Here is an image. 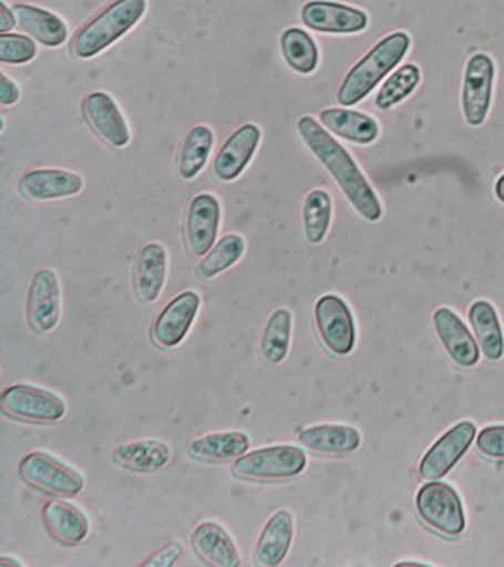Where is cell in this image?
<instances>
[{
  "mask_svg": "<svg viewBox=\"0 0 504 567\" xmlns=\"http://www.w3.org/2000/svg\"><path fill=\"white\" fill-rule=\"evenodd\" d=\"M298 132L308 150L333 176L357 213L367 220L378 221L382 217V204L348 150L311 115L299 118Z\"/></svg>",
  "mask_w": 504,
  "mask_h": 567,
  "instance_id": "cell-1",
  "label": "cell"
},
{
  "mask_svg": "<svg viewBox=\"0 0 504 567\" xmlns=\"http://www.w3.org/2000/svg\"><path fill=\"white\" fill-rule=\"evenodd\" d=\"M410 35L397 31L380 40L344 75L338 91L340 105L351 106L369 96L373 89L391 73L410 49Z\"/></svg>",
  "mask_w": 504,
  "mask_h": 567,
  "instance_id": "cell-2",
  "label": "cell"
},
{
  "mask_svg": "<svg viewBox=\"0 0 504 567\" xmlns=\"http://www.w3.org/2000/svg\"><path fill=\"white\" fill-rule=\"evenodd\" d=\"M145 8V0H114L74 35V55L81 60L99 55L143 18Z\"/></svg>",
  "mask_w": 504,
  "mask_h": 567,
  "instance_id": "cell-3",
  "label": "cell"
},
{
  "mask_svg": "<svg viewBox=\"0 0 504 567\" xmlns=\"http://www.w3.org/2000/svg\"><path fill=\"white\" fill-rule=\"evenodd\" d=\"M307 467V455L298 446L259 447L238 456L233 473L250 481H286L299 476Z\"/></svg>",
  "mask_w": 504,
  "mask_h": 567,
  "instance_id": "cell-4",
  "label": "cell"
},
{
  "mask_svg": "<svg viewBox=\"0 0 504 567\" xmlns=\"http://www.w3.org/2000/svg\"><path fill=\"white\" fill-rule=\"evenodd\" d=\"M415 509L429 527L445 536H459L466 526L462 499L446 483L431 481L420 487Z\"/></svg>",
  "mask_w": 504,
  "mask_h": 567,
  "instance_id": "cell-5",
  "label": "cell"
},
{
  "mask_svg": "<svg viewBox=\"0 0 504 567\" xmlns=\"http://www.w3.org/2000/svg\"><path fill=\"white\" fill-rule=\"evenodd\" d=\"M2 408L16 419L43 424L56 423L68 412L65 402L55 393L23 383L3 390Z\"/></svg>",
  "mask_w": 504,
  "mask_h": 567,
  "instance_id": "cell-6",
  "label": "cell"
},
{
  "mask_svg": "<svg viewBox=\"0 0 504 567\" xmlns=\"http://www.w3.org/2000/svg\"><path fill=\"white\" fill-rule=\"evenodd\" d=\"M313 318L318 336L326 348L338 357L352 352L356 346V322L347 301L336 295H326L317 300Z\"/></svg>",
  "mask_w": 504,
  "mask_h": 567,
  "instance_id": "cell-7",
  "label": "cell"
},
{
  "mask_svg": "<svg viewBox=\"0 0 504 567\" xmlns=\"http://www.w3.org/2000/svg\"><path fill=\"white\" fill-rule=\"evenodd\" d=\"M20 473L24 481L59 496H78L85 486L76 470L42 451L25 455L20 463Z\"/></svg>",
  "mask_w": 504,
  "mask_h": 567,
  "instance_id": "cell-8",
  "label": "cell"
},
{
  "mask_svg": "<svg viewBox=\"0 0 504 567\" xmlns=\"http://www.w3.org/2000/svg\"><path fill=\"white\" fill-rule=\"evenodd\" d=\"M494 78V61L485 53H476L467 61L463 75L462 109L464 120L473 127L481 126L490 113Z\"/></svg>",
  "mask_w": 504,
  "mask_h": 567,
  "instance_id": "cell-9",
  "label": "cell"
},
{
  "mask_svg": "<svg viewBox=\"0 0 504 567\" xmlns=\"http://www.w3.org/2000/svg\"><path fill=\"white\" fill-rule=\"evenodd\" d=\"M476 436V425L462 421L438 439L435 445L420 461L419 473L424 481H438L446 476L462 460Z\"/></svg>",
  "mask_w": 504,
  "mask_h": 567,
  "instance_id": "cell-10",
  "label": "cell"
},
{
  "mask_svg": "<svg viewBox=\"0 0 504 567\" xmlns=\"http://www.w3.org/2000/svg\"><path fill=\"white\" fill-rule=\"evenodd\" d=\"M200 295L184 291L174 297L154 319L152 337L162 349H174L183 343L200 309Z\"/></svg>",
  "mask_w": 504,
  "mask_h": 567,
  "instance_id": "cell-11",
  "label": "cell"
},
{
  "mask_svg": "<svg viewBox=\"0 0 504 567\" xmlns=\"http://www.w3.org/2000/svg\"><path fill=\"white\" fill-rule=\"evenodd\" d=\"M219 224V199L209 193L196 195L189 203L185 217V241L194 257L206 256L214 248Z\"/></svg>",
  "mask_w": 504,
  "mask_h": 567,
  "instance_id": "cell-12",
  "label": "cell"
},
{
  "mask_svg": "<svg viewBox=\"0 0 504 567\" xmlns=\"http://www.w3.org/2000/svg\"><path fill=\"white\" fill-rule=\"evenodd\" d=\"M61 288L55 270L41 269L33 275L28 300V317L34 331L47 334L60 322Z\"/></svg>",
  "mask_w": 504,
  "mask_h": 567,
  "instance_id": "cell-13",
  "label": "cell"
},
{
  "mask_svg": "<svg viewBox=\"0 0 504 567\" xmlns=\"http://www.w3.org/2000/svg\"><path fill=\"white\" fill-rule=\"evenodd\" d=\"M300 18L309 29L330 34L358 33L369 24V18L361 9L327 0L308 2L302 8Z\"/></svg>",
  "mask_w": 504,
  "mask_h": 567,
  "instance_id": "cell-14",
  "label": "cell"
},
{
  "mask_svg": "<svg viewBox=\"0 0 504 567\" xmlns=\"http://www.w3.org/2000/svg\"><path fill=\"white\" fill-rule=\"evenodd\" d=\"M260 128L246 123L238 127L220 146L214 162V173L219 181L232 182L241 175L258 150Z\"/></svg>",
  "mask_w": 504,
  "mask_h": 567,
  "instance_id": "cell-15",
  "label": "cell"
},
{
  "mask_svg": "<svg viewBox=\"0 0 504 567\" xmlns=\"http://www.w3.org/2000/svg\"><path fill=\"white\" fill-rule=\"evenodd\" d=\"M88 122L101 137L114 148H122L131 140L130 127L121 109L105 92H92L83 101Z\"/></svg>",
  "mask_w": 504,
  "mask_h": 567,
  "instance_id": "cell-16",
  "label": "cell"
},
{
  "mask_svg": "<svg viewBox=\"0 0 504 567\" xmlns=\"http://www.w3.org/2000/svg\"><path fill=\"white\" fill-rule=\"evenodd\" d=\"M433 326L446 353L455 363L466 368L476 365L480 361V346L459 315L449 308H440L433 313Z\"/></svg>",
  "mask_w": 504,
  "mask_h": 567,
  "instance_id": "cell-17",
  "label": "cell"
},
{
  "mask_svg": "<svg viewBox=\"0 0 504 567\" xmlns=\"http://www.w3.org/2000/svg\"><path fill=\"white\" fill-rule=\"evenodd\" d=\"M295 523L289 509H278L265 523L256 543L255 556L265 567L280 566L294 544Z\"/></svg>",
  "mask_w": 504,
  "mask_h": 567,
  "instance_id": "cell-18",
  "label": "cell"
},
{
  "mask_svg": "<svg viewBox=\"0 0 504 567\" xmlns=\"http://www.w3.org/2000/svg\"><path fill=\"white\" fill-rule=\"evenodd\" d=\"M167 278V251L158 243H148L141 248L135 265V291L143 303L161 299Z\"/></svg>",
  "mask_w": 504,
  "mask_h": 567,
  "instance_id": "cell-19",
  "label": "cell"
},
{
  "mask_svg": "<svg viewBox=\"0 0 504 567\" xmlns=\"http://www.w3.org/2000/svg\"><path fill=\"white\" fill-rule=\"evenodd\" d=\"M83 179L76 173L59 168H34L20 179L21 193L32 199H56L81 193Z\"/></svg>",
  "mask_w": 504,
  "mask_h": 567,
  "instance_id": "cell-20",
  "label": "cell"
},
{
  "mask_svg": "<svg viewBox=\"0 0 504 567\" xmlns=\"http://www.w3.org/2000/svg\"><path fill=\"white\" fill-rule=\"evenodd\" d=\"M300 445L325 455H347L361 445V434L351 425L318 424L298 434Z\"/></svg>",
  "mask_w": 504,
  "mask_h": 567,
  "instance_id": "cell-21",
  "label": "cell"
},
{
  "mask_svg": "<svg viewBox=\"0 0 504 567\" xmlns=\"http://www.w3.org/2000/svg\"><path fill=\"white\" fill-rule=\"evenodd\" d=\"M193 545L198 556L216 567L240 566V554L228 532L215 522H203L193 532Z\"/></svg>",
  "mask_w": 504,
  "mask_h": 567,
  "instance_id": "cell-22",
  "label": "cell"
},
{
  "mask_svg": "<svg viewBox=\"0 0 504 567\" xmlns=\"http://www.w3.org/2000/svg\"><path fill=\"white\" fill-rule=\"evenodd\" d=\"M43 518L51 534L64 544H79L90 535L91 525L86 514L61 499H51L43 505Z\"/></svg>",
  "mask_w": 504,
  "mask_h": 567,
  "instance_id": "cell-23",
  "label": "cell"
},
{
  "mask_svg": "<svg viewBox=\"0 0 504 567\" xmlns=\"http://www.w3.org/2000/svg\"><path fill=\"white\" fill-rule=\"evenodd\" d=\"M320 122L335 135L356 144L369 145L378 140L379 124L370 115L348 109H326Z\"/></svg>",
  "mask_w": 504,
  "mask_h": 567,
  "instance_id": "cell-24",
  "label": "cell"
},
{
  "mask_svg": "<svg viewBox=\"0 0 504 567\" xmlns=\"http://www.w3.org/2000/svg\"><path fill=\"white\" fill-rule=\"evenodd\" d=\"M14 13L21 29L45 47H60L68 39V27L55 13L24 3L16 4Z\"/></svg>",
  "mask_w": 504,
  "mask_h": 567,
  "instance_id": "cell-25",
  "label": "cell"
},
{
  "mask_svg": "<svg viewBox=\"0 0 504 567\" xmlns=\"http://www.w3.org/2000/svg\"><path fill=\"white\" fill-rule=\"evenodd\" d=\"M172 458L171 446L161 441L126 443L113 451L114 463L135 472H156Z\"/></svg>",
  "mask_w": 504,
  "mask_h": 567,
  "instance_id": "cell-26",
  "label": "cell"
},
{
  "mask_svg": "<svg viewBox=\"0 0 504 567\" xmlns=\"http://www.w3.org/2000/svg\"><path fill=\"white\" fill-rule=\"evenodd\" d=\"M250 447V439L243 432H218L193 439L189 454L203 461L236 460L246 454Z\"/></svg>",
  "mask_w": 504,
  "mask_h": 567,
  "instance_id": "cell-27",
  "label": "cell"
},
{
  "mask_svg": "<svg viewBox=\"0 0 504 567\" xmlns=\"http://www.w3.org/2000/svg\"><path fill=\"white\" fill-rule=\"evenodd\" d=\"M469 321L475 331L477 343L490 361H497L503 357L504 336L500 326L497 312L488 301H475L469 309Z\"/></svg>",
  "mask_w": 504,
  "mask_h": 567,
  "instance_id": "cell-28",
  "label": "cell"
},
{
  "mask_svg": "<svg viewBox=\"0 0 504 567\" xmlns=\"http://www.w3.org/2000/svg\"><path fill=\"white\" fill-rule=\"evenodd\" d=\"M294 330V315L289 309L278 308L265 323L260 337V354L268 365H278L287 358Z\"/></svg>",
  "mask_w": 504,
  "mask_h": 567,
  "instance_id": "cell-29",
  "label": "cell"
},
{
  "mask_svg": "<svg viewBox=\"0 0 504 567\" xmlns=\"http://www.w3.org/2000/svg\"><path fill=\"white\" fill-rule=\"evenodd\" d=\"M214 132L205 124L193 127L185 136L178 158V173L185 181H192L206 166L207 158L214 146Z\"/></svg>",
  "mask_w": 504,
  "mask_h": 567,
  "instance_id": "cell-30",
  "label": "cell"
},
{
  "mask_svg": "<svg viewBox=\"0 0 504 567\" xmlns=\"http://www.w3.org/2000/svg\"><path fill=\"white\" fill-rule=\"evenodd\" d=\"M281 53L290 69L300 74L316 71L318 48L311 35L300 29L286 30L280 40Z\"/></svg>",
  "mask_w": 504,
  "mask_h": 567,
  "instance_id": "cell-31",
  "label": "cell"
},
{
  "mask_svg": "<svg viewBox=\"0 0 504 567\" xmlns=\"http://www.w3.org/2000/svg\"><path fill=\"white\" fill-rule=\"evenodd\" d=\"M331 212H333V204L326 190L316 189L307 195L302 207V219L308 243L320 244L326 238L330 228Z\"/></svg>",
  "mask_w": 504,
  "mask_h": 567,
  "instance_id": "cell-32",
  "label": "cell"
},
{
  "mask_svg": "<svg viewBox=\"0 0 504 567\" xmlns=\"http://www.w3.org/2000/svg\"><path fill=\"white\" fill-rule=\"evenodd\" d=\"M246 243L240 235L229 234L219 239L205 259L197 266V272L202 278L210 279L218 277L225 270L236 265L245 252Z\"/></svg>",
  "mask_w": 504,
  "mask_h": 567,
  "instance_id": "cell-33",
  "label": "cell"
},
{
  "mask_svg": "<svg viewBox=\"0 0 504 567\" xmlns=\"http://www.w3.org/2000/svg\"><path fill=\"white\" fill-rule=\"evenodd\" d=\"M422 79L420 69L414 64H405L393 71L387 82L382 84L378 95H376L374 104L380 110H389L407 96L414 92Z\"/></svg>",
  "mask_w": 504,
  "mask_h": 567,
  "instance_id": "cell-34",
  "label": "cell"
},
{
  "mask_svg": "<svg viewBox=\"0 0 504 567\" xmlns=\"http://www.w3.org/2000/svg\"><path fill=\"white\" fill-rule=\"evenodd\" d=\"M37 53V44L28 35L0 34V61L6 64H25Z\"/></svg>",
  "mask_w": 504,
  "mask_h": 567,
  "instance_id": "cell-35",
  "label": "cell"
},
{
  "mask_svg": "<svg viewBox=\"0 0 504 567\" xmlns=\"http://www.w3.org/2000/svg\"><path fill=\"white\" fill-rule=\"evenodd\" d=\"M476 447L490 458H504V425L482 429L476 437Z\"/></svg>",
  "mask_w": 504,
  "mask_h": 567,
  "instance_id": "cell-36",
  "label": "cell"
},
{
  "mask_svg": "<svg viewBox=\"0 0 504 567\" xmlns=\"http://www.w3.org/2000/svg\"><path fill=\"white\" fill-rule=\"evenodd\" d=\"M184 554V547L179 543H171L163 547L161 551L154 554L148 560L143 563V566L147 567H171L179 560Z\"/></svg>",
  "mask_w": 504,
  "mask_h": 567,
  "instance_id": "cell-37",
  "label": "cell"
},
{
  "mask_svg": "<svg viewBox=\"0 0 504 567\" xmlns=\"http://www.w3.org/2000/svg\"><path fill=\"white\" fill-rule=\"evenodd\" d=\"M20 100V89L6 73L0 74V104L12 105Z\"/></svg>",
  "mask_w": 504,
  "mask_h": 567,
  "instance_id": "cell-38",
  "label": "cell"
},
{
  "mask_svg": "<svg viewBox=\"0 0 504 567\" xmlns=\"http://www.w3.org/2000/svg\"><path fill=\"white\" fill-rule=\"evenodd\" d=\"M16 21L12 12L8 9L6 2L0 3V33L6 34L7 31L14 29Z\"/></svg>",
  "mask_w": 504,
  "mask_h": 567,
  "instance_id": "cell-39",
  "label": "cell"
},
{
  "mask_svg": "<svg viewBox=\"0 0 504 567\" xmlns=\"http://www.w3.org/2000/svg\"><path fill=\"white\" fill-rule=\"evenodd\" d=\"M495 197L500 199L504 204V173L498 177L497 182H495Z\"/></svg>",
  "mask_w": 504,
  "mask_h": 567,
  "instance_id": "cell-40",
  "label": "cell"
},
{
  "mask_svg": "<svg viewBox=\"0 0 504 567\" xmlns=\"http://www.w3.org/2000/svg\"><path fill=\"white\" fill-rule=\"evenodd\" d=\"M23 567L20 561H17L16 558H11L8 556H3L2 560H0V567Z\"/></svg>",
  "mask_w": 504,
  "mask_h": 567,
  "instance_id": "cell-41",
  "label": "cell"
},
{
  "mask_svg": "<svg viewBox=\"0 0 504 567\" xmlns=\"http://www.w3.org/2000/svg\"><path fill=\"white\" fill-rule=\"evenodd\" d=\"M398 566H426V563H420V561H401V563H398Z\"/></svg>",
  "mask_w": 504,
  "mask_h": 567,
  "instance_id": "cell-42",
  "label": "cell"
}]
</instances>
